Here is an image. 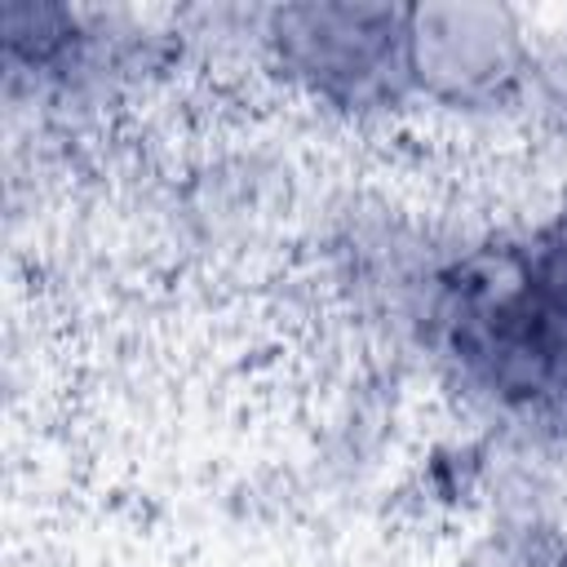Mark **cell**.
I'll return each mask as SVG.
<instances>
[{
  "label": "cell",
  "mask_w": 567,
  "mask_h": 567,
  "mask_svg": "<svg viewBox=\"0 0 567 567\" xmlns=\"http://www.w3.org/2000/svg\"><path fill=\"white\" fill-rule=\"evenodd\" d=\"M252 44L266 75L323 120L350 128H381L416 115L408 4H270L252 22Z\"/></svg>",
  "instance_id": "cell-2"
},
{
  "label": "cell",
  "mask_w": 567,
  "mask_h": 567,
  "mask_svg": "<svg viewBox=\"0 0 567 567\" xmlns=\"http://www.w3.org/2000/svg\"><path fill=\"white\" fill-rule=\"evenodd\" d=\"M536 18L492 0L408 4L416 115L452 128H518Z\"/></svg>",
  "instance_id": "cell-3"
},
{
  "label": "cell",
  "mask_w": 567,
  "mask_h": 567,
  "mask_svg": "<svg viewBox=\"0 0 567 567\" xmlns=\"http://www.w3.org/2000/svg\"><path fill=\"white\" fill-rule=\"evenodd\" d=\"M518 128H527L554 146H567V18L532 27V58H527Z\"/></svg>",
  "instance_id": "cell-5"
},
{
  "label": "cell",
  "mask_w": 567,
  "mask_h": 567,
  "mask_svg": "<svg viewBox=\"0 0 567 567\" xmlns=\"http://www.w3.org/2000/svg\"><path fill=\"white\" fill-rule=\"evenodd\" d=\"M430 377L518 452H567V310L540 284L523 226L434 257L403 301Z\"/></svg>",
  "instance_id": "cell-1"
},
{
  "label": "cell",
  "mask_w": 567,
  "mask_h": 567,
  "mask_svg": "<svg viewBox=\"0 0 567 567\" xmlns=\"http://www.w3.org/2000/svg\"><path fill=\"white\" fill-rule=\"evenodd\" d=\"M523 244H527V257H532L540 284L567 310V190H558L540 208V217L523 221Z\"/></svg>",
  "instance_id": "cell-6"
},
{
  "label": "cell",
  "mask_w": 567,
  "mask_h": 567,
  "mask_svg": "<svg viewBox=\"0 0 567 567\" xmlns=\"http://www.w3.org/2000/svg\"><path fill=\"white\" fill-rule=\"evenodd\" d=\"M452 567H567V518L545 505L505 501L465 532Z\"/></svg>",
  "instance_id": "cell-4"
}]
</instances>
